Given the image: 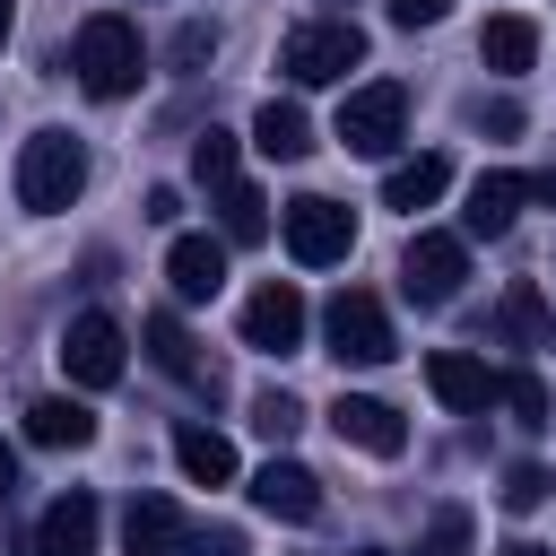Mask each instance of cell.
Wrapping results in <instances>:
<instances>
[{
  "mask_svg": "<svg viewBox=\"0 0 556 556\" xmlns=\"http://www.w3.org/2000/svg\"><path fill=\"white\" fill-rule=\"evenodd\" d=\"M70 70H78V87H87L96 104H122V96L148 78V43H139V26H130L122 9H96V17L78 26V43H70Z\"/></svg>",
  "mask_w": 556,
  "mask_h": 556,
  "instance_id": "1",
  "label": "cell"
},
{
  "mask_svg": "<svg viewBox=\"0 0 556 556\" xmlns=\"http://www.w3.org/2000/svg\"><path fill=\"white\" fill-rule=\"evenodd\" d=\"M356 61H365V26H356V17H304V26H287V43H278V70H287L295 87H339Z\"/></svg>",
  "mask_w": 556,
  "mask_h": 556,
  "instance_id": "2",
  "label": "cell"
},
{
  "mask_svg": "<svg viewBox=\"0 0 556 556\" xmlns=\"http://www.w3.org/2000/svg\"><path fill=\"white\" fill-rule=\"evenodd\" d=\"M87 191V148L70 139V130H35L26 148H17V200L35 208V217H52V208H70Z\"/></svg>",
  "mask_w": 556,
  "mask_h": 556,
  "instance_id": "3",
  "label": "cell"
},
{
  "mask_svg": "<svg viewBox=\"0 0 556 556\" xmlns=\"http://www.w3.org/2000/svg\"><path fill=\"white\" fill-rule=\"evenodd\" d=\"M321 339H330V356H339V365H391V356H400L391 313H382V295H365V287H339V295H330Z\"/></svg>",
  "mask_w": 556,
  "mask_h": 556,
  "instance_id": "4",
  "label": "cell"
},
{
  "mask_svg": "<svg viewBox=\"0 0 556 556\" xmlns=\"http://www.w3.org/2000/svg\"><path fill=\"white\" fill-rule=\"evenodd\" d=\"M400 139H408V87L400 78H374L339 104V148L348 156H391Z\"/></svg>",
  "mask_w": 556,
  "mask_h": 556,
  "instance_id": "5",
  "label": "cell"
},
{
  "mask_svg": "<svg viewBox=\"0 0 556 556\" xmlns=\"http://www.w3.org/2000/svg\"><path fill=\"white\" fill-rule=\"evenodd\" d=\"M287 252H295L304 269H330V261L356 252V217H348L339 200H321V191H295V200H287Z\"/></svg>",
  "mask_w": 556,
  "mask_h": 556,
  "instance_id": "6",
  "label": "cell"
},
{
  "mask_svg": "<svg viewBox=\"0 0 556 556\" xmlns=\"http://www.w3.org/2000/svg\"><path fill=\"white\" fill-rule=\"evenodd\" d=\"M122 365H130V339H122V321H113V313H78V321L61 330V374H70L78 391L122 382Z\"/></svg>",
  "mask_w": 556,
  "mask_h": 556,
  "instance_id": "7",
  "label": "cell"
},
{
  "mask_svg": "<svg viewBox=\"0 0 556 556\" xmlns=\"http://www.w3.org/2000/svg\"><path fill=\"white\" fill-rule=\"evenodd\" d=\"M460 278H469V243H460V235H417V243L400 252V287H408V304H452Z\"/></svg>",
  "mask_w": 556,
  "mask_h": 556,
  "instance_id": "8",
  "label": "cell"
},
{
  "mask_svg": "<svg viewBox=\"0 0 556 556\" xmlns=\"http://www.w3.org/2000/svg\"><path fill=\"white\" fill-rule=\"evenodd\" d=\"M243 348H261V356L304 348V295H295L287 278H269V287L243 295Z\"/></svg>",
  "mask_w": 556,
  "mask_h": 556,
  "instance_id": "9",
  "label": "cell"
},
{
  "mask_svg": "<svg viewBox=\"0 0 556 556\" xmlns=\"http://www.w3.org/2000/svg\"><path fill=\"white\" fill-rule=\"evenodd\" d=\"M330 426H339V443H356V452H374V460H400V452H408V426H400L391 400L339 391V400H330Z\"/></svg>",
  "mask_w": 556,
  "mask_h": 556,
  "instance_id": "10",
  "label": "cell"
},
{
  "mask_svg": "<svg viewBox=\"0 0 556 556\" xmlns=\"http://www.w3.org/2000/svg\"><path fill=\"white\" fill-rule=\"evenodd\" d=\"M96 530H104V513H96V495L87 486H70L43 521H35V539H26V556H96Z\"/></svg>",
  "mask_w": 556,
  "mask_h": 556,
  "instance_id": "11",
  "label": "cell"
},
{
  "mask_svg": "<svg viewBox=\"0 0 556 556\" xmlns=\"http://www.w3.org/2000/svg\"><path fill=\"white\" fill-rule=\"evenodd\" d=\"M426 391H434L443 408H460V417L495 408V374H486L469 348H434V356H426Z\"/></svg>",
  "mask_w": 556,
  "mask_h": 556,
  "instance_id": "12",
  "label": "cell"
},
{
  "mask_svg": "<svg viewBox=\"0 0 556 556\" xmlns=\"http://www.w3.org/2000/svg\"><path fill=\"white\" fill-rule=\"evenodd\" d=\"M252 504H261L269 521H313V513H321V478H313L304 460H261V469H252Z\"/></svg>",
  "mask_w": 556,
  "mask_h": 556,
  "instance_id": "13",
  "label": "cell"
},
{
  "mask_svg": "<svg viewBox=\"0 0 556 556\" xmlns=\"http://www.w3.org/2000/svg\"><path fill=\"white\" fill-rule=\"evenodd\" d=\"M165 278H174L182 304H208V295L226 287V243H217V235H174V243H165Z\"/></svg>",
  "mask_w": 556,
  "mask_h": 556,
  "instance_id": "14",
  "label": "cell"
},
{
  "mask_svg": "<svg viewBox=\"0 0 556 556\" xmlns=\"http://www.w3.org/2000/svg\"><path fill=\"white\" fill-rule=\"evenodd\" d=\"M139 330H148V356H156V365H165L174 382H191V391H208V400H217V382H226V374H217V365L200 356V339H191V330H182L174 313H148Z\"/></svg>",
  "mask_w": 556,
  "mask_h": 556,
  "instance_id": "15",
  "label": "cell"
},
{
  "mask_svg": "<svg viewBox=\"0 0 556 556\" xmlns=\"http://www.w3.org/2000/svg\"><path fill=\"white\" fill-rule=\"evenodd\" d=\"M182 530H191V521H182L174 495H130V513H122V547H130V556H174Z\"/></svg>",
  "mask_w": 556,
  "mask_h": 556,
  "instance_id": "16",
  "label": "cell"
},
{
  "mask_svg": "<svg viewBox=\"0 0 556 556\" xmlns=\"http://www.w3.org/2000/svg\"><path fill=\"white\" fill-rule=\"evenodd\" d=\"M443 191H452V156H434V148H426V156H400V165L382 174V208H408V217L434 208Z\"/></svg>",
  "mask_w": 556,
  "mask_h": 556,
  "instance_id": "17",
  "label": "cell"
},
{
  "mask_svg": "<svg viewBox=\"0 0 556 556\" xmlns=\"http://www.w3.org/2000/svg\"><path fill=\"white\" fill-rule=\"evenodd\" d=\"M530 200V174H478L469 182V208H460V235H504Z\"/></svg>",
  "mask_w": 556,
  "mask_h": 556,
  "instance_id": "18",
  "label": "cell"
},
{
  "mask_svg": "<svg viewBox=\"0 0 556 556\" xmlns=\"http://www.w3.org/2000/svg\"><path fill=\"white\" fill-rule=\"evenodd\" d=\"M547 330H556V313H547L539 278H513L504 304H495V339H504V348H547Z\"/></svg>",
  "mask_w": 556,
  "mask_h": 556,
  "instance_id": "19",
  "label": "cell"
},
{
  "mask_svg": "<svg viewBox=\"0 0 556 556\" xmlns=\"http://www.w3.org/2000/svg\"><path fill=\"white\" fill-rule=\"evenodd\" d=\"M26 443H43V452H87V443H96V408H87V400H35V408H26Z\"/></svg>",
  "mask_w": 556,
  "mask_h": 556,
  "instance_id": "20",
  "label": "cell"
},
{
  "mask_svg": "<svg viewBox=\"0 0 556 556\" xmlns=\"http://www.w3.org/2000/svg\"><path fill=\"white\" fill-rule=\"evenodd\" d=\"M252 148H261V156H278V165H295V156H313V122H304V104H287V96H269V104L252 113Z\"/></svg>",
  "mask_w": 556,
  "mask_h": 556,
  "instance_id": "21",
  "label": "cell"
},
{
  "mask_svg": "<svg viewBox=\"0 0 556 556\" xmlns=\"http://www.w3.org/2000/svg\"><path fill=\"white\" fill-rule=\"evenodd\" d=\"M174 460L191 486H235V443L217 426H174Z\"/></svg>",
  "mask_w": 556,
  "mask_h": 556,
  "instance_id": "22",
  "label": "cell"
},
{
  "mask_svg": "<svg viewBox=\"0 0 556 556\" xmlns=\"http://www.w3.org/2000/svg\"><path fill=\"white\" fill-rule=\"evenodd\" d=\"M478 61H486L495 78H521V70L539 61V26H530V17H486V35H478Z\"/></svg>",
  "mask_w": 556,
  "mask_h": 556,
  "instance_id": "23",
  "label": "cell"
},
{
  "mask_svg": "<svg viewBox=\"0 0 556 556\" xmlns=\"http://www.w3.org/2000/svg\"><path fill=\"white\" fill-rule=\"evenodd\" d=\"M217 226H226V243H261V235H269V200L235 174V182L217 191Z\"/></svg>",
  "mask_w": 556,
  "mask_h": 556,
  "instance_id": "24",
  "label": "cell"
},
{
  "mask_svg": "<svg viewBox=\"0 0 556 556\" xmlns=\"http://www.w3.org/2000/svg\"><path fill=\"white\" fill-rule=\"evenodd\" d=\"M191 182L200 191H226L235 182V130H200L191 139Z\"/></svg>",
  "mask_w": 556,
  "mask_h": 556,
  "instance_id": "25",
  "label": "cell"
},
{
  "mask_svg": "<svg viewBox=\"0 0 556 556\" xmlns=\"http://www.w3.org/2000/svg\"><path fill=\"white\" fill-rule=\"evenodd\" d=\"M495 400L513 408V426H547V382L539 374H495Z\"/></svg>",
  "mask_w": 556,
  "mask_h": 556,
  "instance_id": "26",
  "label": "cell"
},
{
  "mask_svg": "<svg viewBox=\"0 0 556 556\" xmlns=\"http://www.w3.org/2000/svg\"><path fill=\"white\" fill-rule=\"evenodd\" d=\"M252 426H261L269 443H287V434L304 426V400H295V391H261V400H252Z\"/></svg>",
  "mask_w": 556,
  "mask_h": 556,
  "instance_id": "27",
  "label": "cell"
},
{
  "mask_svg": "<svg viewBox=\"0 0 556 556\" xmlns=\"http://www.w3.org/2000/svg\"><path fill=\"white\" fill-rule=\"evenodd\" d=\"M547 486H556V478H547L539 460H513V469H504V513H539Z\"/></svg>",
  "mask_w": 556,
  "mask_h": 556,
  "instance_id": "28",
  "label": "cell"
},
{
  "mask_svg": "<svg viewBox=\"0 0 556 556\" xmlns=\"http://www.w3.org/2000/svg\"><path fill=\"white\" fill-rule=\"evenodd\" d=\"M208 52H217V26H208V17H182V26H174V43H165V61H174V70H200Z\"/></svg>",
  "mask_w": 556,
  "mask_h": 556,
  "instance_id": "29",
  "label": "cell"
},
{
  "mask_svg": "<svg viewBox=\"0 0 556 556\" xmlns=\"http://www.w3.org/2000/svg\"><path fill=\"white\" fill-rule=\"evenodd\" d=\"M417 556H469V513L443 504V513L426 521V547H417Z\"/></svg>",
  "mask_w": 556,
  "mask_h": 556,
  "instance_id": "30",
  "label": "cell"
},
{
  "mask_svg": "<svg viewBox=\"0 0 556 556\" xmlns=\"http://www.w3.org/2000/svg\"><path fill=\"white\" fill-rule=\"evenodd\" d=\"M174 556H252V547H243V530H235V521H200V530H182V547H174Z\"/></svg>",
  "mask_w": 556,
  "mask_h": 556,
  "instance_id": "31",
  "label": "cell"
},
{
  "mask_svg": "<svg viewBox=\"0 0 556 556\" xmlns=\"http://www.w3.org/2000/svg\"><path fill=\"white\" fill-rule=\"evenodd\" d=\"M452 0H391V26H443Z\"/></svg>",
  "mask_w": 556,
  "mask_h": 556,
  "instance_id": "32",
  "label": "cell"
},
{
  "mask_svg": "<svg viewBox=\"0 0 556 556\" xmlns=\"http://www.w3.org/2000/svg\"><path fill=\"white\" fill-rule=\"evenodd\" d=\"M478 122H486V130H504V139H513V130H521V104H504V96H495V104H478Z\"/></svg>",
  "mask_w": 556,
  "mask_h": 556,
  "instance_id": "33",
  "label": "cell"
},
{
  "mask_svg": "<svg viewBox=\"0 0 556 556\" xmlns=\"http://www.w3.org/2000/svg\"><path fill=\"white\" fill-rule=\"evenodd\" d=\"M9 495H17V452L0 443V504H9Z\"/></svg>",
  "mask_w": 556,
  "mask_h": 556,
  "instance_id": "34",
  "label": "cell"
},
{
  "mask_svg": "<svg viewBox=\"0 0 556 556\" xmlns=\"http://www.w3.org/2000/svg\"><path fill=\"white\" fill-rule=\"evenodd\" d=\"M530 200H556V165H547V174H530Z\"/></svg>",
  "mask_w": 556,
  "mask_h": 556,
  "instance_id": "35",
  "label": "cell"
},
{
  "mask_svg": "<svg viewBox=\"0 0 556 556\" xmlns=\"http://www.w3.org/2000/svg\"><path fill=\"white\" fill-rule=\"evenodd\" d=\"M504 556H547V547L539 539H504Z\"/></svg>",
  "mask_w": 556,
  "mask_h": 556,
  "instance_id": "36",
  "label": "cell"
},
{
  "mask_svg": "<svg viewBox=\"0 0 556 556\" xmlns=\"http://www.w3.org/2000/svg\"><path fill=\"white\" fill-rule=\"evenodd\" d=\"M9 26H17V0H0V43H9Z\"/></svg>",
  "mask_w": 556,
  "mask_h": 556,
  "instance_id": "37",
  "label": "cell"
},
{
  "mask_svg": "<svg viewBox=\"0 0 556 556\" xmlns=\"http://www.w3.org/2000/svg\"><path fill=\"white\" fill-rule=\"evenodd\" d=\"M547 348H556V330H547Z\"/></svg>",
  "mask_w": 556,
  "mask_h": 556,
  "instance_id": "38",
  "label": "cell"
}]
</instances>
